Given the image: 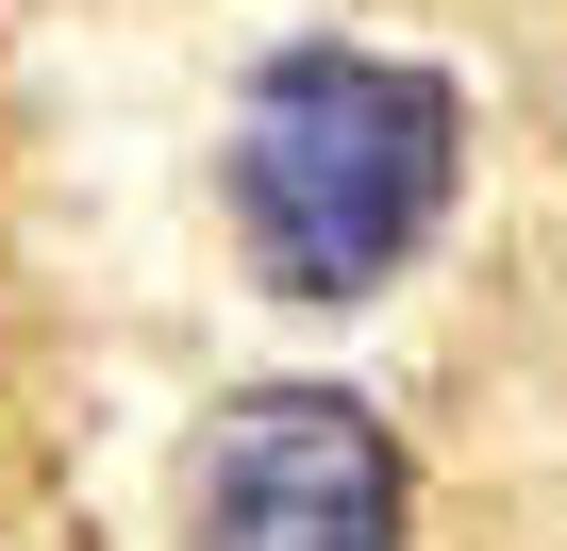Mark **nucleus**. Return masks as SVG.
Wrapping results in <instances>:
<instances>
[{"mask_svg": "<svg viewBox=\"0 0 567 551\" xmlns=\"http://www.w3.org/2000/svg\"><path fill=\"white\" fill-rule=\"evenodd\" d=\"M451 184H467V101L368 34H284L250 84H234V134H217V201H234V251L284 318H351L384 302L401 267L451 234Z\"/></svg>", "mask_w": 567, "mask_h": 551, "instance_id": "obj_1", "label": "nucleus"}, {"mask_svg": "<svg viewBox=\"0 0 567 551\" xmlns=\"http://www.w3.org/2000/svg\"><path fill=\"white\" fill-rule=\"evenodd\" d=\"M401 534H417V484L351 385H250L200 418L184 551H401Z\"/></svg>", "mask_w": 567, "mask_h": 551, "instance_id": "obj_2", "label": "nucleus"}]
</instances>
